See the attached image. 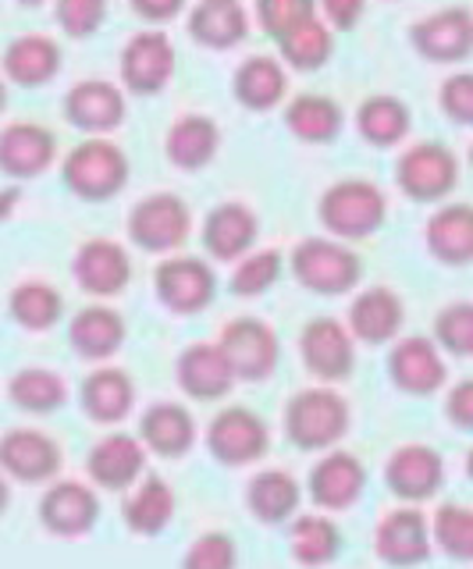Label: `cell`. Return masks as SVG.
<instances>
[{
	"label": "cell",
	"instance_id": "6da1fadb",
	"mask_svg": "<svg viewBox=\"0 0 473 569\" xmlns=\"http://www.w3.org/2000/svg\"><path fill=\"white\" fill-rule=\"evenodd\" d=\"M318 221L339 242H363L389 221V196L371 178H339L318 200Z\"/></svg>",
	"mask_w": 473,
	"mask_h": 569
},
{
	"label": "cell",
	"instance_id": "7a4b0ae2",
	"mask_svg": "<svg viewBox=\"0 0 473 569\" xmlns=\"http://www.w3.org/2000/svg\"><path fill=\"white\" fill-rule=\"evenodd\" d=\"M132 164L114 139H82L61 160L64 189L85 203H108L129 186Z\"/></svg>",
	"mask_w": 473,
	"mask_h": 569
},
{
	"label": "cell",
	"instance_id": "3957f363",
	"mask_svg": "<svg viewBox=\"0 0 473 569\" xmlns=\"http://www.w3.org/2000/svg\"><path fill=\"white\" fill-rule=\"evenodd\" d=\"M349 423H353L349 402L331 385H310L295 391L285 406V435L292 445H300L306 452H321L339 445L349 435Z\"/></svg>",
	"mask_w": 473,
	"mask_h": 569
},
{
	"label": "cell",
	"instance_id": "277c9868",
	"mask_svg": "<svg viewBox=\"0 0 473 569\" xmlns=\"http://www.w3.org/2000/svg\"><path fill=\"white\" fill-rule=\"evenodd\" d=\"M289 267L292 278L313 296H345L363 278V260L356 249L331 236H310L295 242Z\"/></svg>",
	"mask_w": 473,
	"mask_h": 569
},
{
	"label": "cell",
	"instance_id": "5b68a950",
	"mask_svg": "<svg viewBox=\"0 0 473 569\" xmlns=\"http://www.w3.org/2000/svg\"><path fill=\"white\" fill-rule=\"evenodd\" d=\"M395 186L413 203H442L460 186V157L445 142H410L395 160Z\"/></svg>",
	"mask_w": 473,
	"mask_h": 569
},
{
	"label": "cell",
	"instance_id": "8992f818",
	"mask_svg": "<svg viewBox=\"0 0 473 569\" xmlns=\"http://www.w3.org/2000/svg\"><path fill=\"white\" fill-rule=\"evenodd\" d=\"M179 71V50L164 29H139L132 32L118 53L121 89L132 97H157L171 86Z\"/></svg>",
	"mask_w": 473,
	"mask_h": 569
},
{
	"label": "cell",
	"instance_id": "52a82bcc",
	"mask_svg": "<svg viewBox=\"0 0 473 569\" xmlns=\"http://www.w3.org/2000/svg\"><path fill=\"white\" fill-rule=\"evenodd\" d=\"M129 239L143 253L171 257L192 236V210L182 196L174 192H150L129 210Z\"/></svg>",
	"mask_w": 473,
	"mask_h": 569
},
{
	"label": "cell",
	"instance_id": "ba28073f",
	"mask_svg": "<svg viewBox=\"0 0 473 569\" xmlns=\"http://www.w3.org/2000/svg\"><path fill=\"white\" fill-rule=\"evenodd\" d=\"M207 452L221 467H250L271 449V427L250 406H224L207 423Z\"/></svg>",
	"mask_w": 473,
	"mask_h": 569
},
{
	"label": "cell",
	"instance_id": "9c48e42d",
	"mask_svg": "<svg viewBox=\"0 0 473 569\" xmlns=\"http://www.w3.org/2000/svg\"><path fill=\"white\" fill-rule=\"evenodd\" d=\"M410 47L427 64H460L473 53V11L445 4L410 26Z\"/></svg>",
	"mask_w": 473,
	"mask_h": 569
},
{
	"label": "cell",
	"instance_id": "30bf717a",
	"mask_svg": "<svg viewBox=\"0 0 473 569\" xmlns=\"http://www.w3.org/2000/svg\"><path fill=\"white\" fill-rule=\"evenodd\" d=\"M64 121L79 129L85 139H111L129 118L125 89L108 79H82L61 100Z\"/></svg>",
	"mask_w": 473,
	"mask_h": 569
},
{
	"label": "cell",
	"instance_id": "8fae6325",
	"mask_svg": "<svg viewBox=\"0 0 473 569\" xmlns=\"http://www.w3.org/2000/svg\"><path fill=\"white\" fill-rule=\"evenodd\" d=\"M218 346L224 352L228 367H232L235 381H264L274 373L278 360H282L278 331L256 317L228 320V325L221 328Z\"/></svg>",
	"mask_w": 473,
	"mask_h": 569
},
{
	"label": "cell",
	"instance_id": "7c38bea8",
	"mask_svg": "<svg viewBox=\"0 0 473 569\" xmlns=\"http://www.w3.org/2000/svg\"><path fill=\"white\" fill-rule=\"evenodd\" d=\"M300 356L310 378L339 385L356 370V338L335 317H313L300 335Z\"/></svg>",
	"mask_w": 473,
	"mask_h": 569
},
{
	"label": "cell",
	"instance_id": "4fadbf2b",
	"mask_svg": "<svg viewBox=\"0 0 473 569\" xmlns=\"http://www.w3.org/2000/svg\"><path fill=\"white\" fill-rule=\"evenodd\" d=\"M157 299L164 302L171 313L192 317L203 313L218 296V274L214 267L200 257H168L153 274Z\"/></svg>",
	"mask_w": 473,
	"mask_h": 569
},
{
	"label": "cell",
	"instance_id": "5bb4252c",
	"mask_svg": "<svg viewBox=\"0 0 473 569\" xmlns=\"http://www.w3.org/2000/svg\"><path fill=\"white\" fill-rule=\"evenodd\" d=\"M58 160V136L40 121H8L0 129V174L11 178L14 186L40 178L54 168Z\"/></svg>",
	"mask_w": 473,
	"mask_h": 569
},
{
	"label": "cell",
	"instance_id": "9a60e30c",
	"mask_svg": "<svg viewBox=\"0 0 473 569\" xmlns=\"http://www.w3.org/2000/svg\"><path fill=\"white\" fill-rule=\"evenodd\" d=\"M76 284L93 299H114L129 289L132 281V257L118 239L97 236L85 239L72 257Z\"/></svg>",
	"mask_w": 473,
	"mask_h": 569
},
{
	"label": "cell",
	"instance_id": "2e32d148",
	"mask_svg": "<svg viewBox=\"0 0 473 569\" xmlns=\"http://www.w3.org/2000/svg\"><path fill=\"white\" fill-rule=\"evenodd\" d=\"M61 445L40 427H11L0 435V470L22 485H47L61 473Z\"/></svg>",
	"mask_w": 473,
	"mask_h": 569
},
{
	"label": "cell",
	"instance_id": "e0dca14e",
	"mask_svg": "<svg viewBox=\"0 0 473 569\" xmlns=\"http://www.w3.org/2000/svg\"><path fill=\"white\" fill-rule=\"evenodd\" d=\"M374 551L378 559L399 569L420 566L434 551L431 520L416 506H399L392 512H384L381 523L374 527Z\"/></svg>",
	"mask_w": 473,
	"mask_h": 569
},
{
	"label": "cell",
	"instance_id": "ac0fdd59",
	"mask_svg": "<svg viewBox=\"0 0 473 569\" xmlns=\"http://www.w3.org/2000/svg\"><path fill=\"white\" fill-rule=\"evenodd\" d=\"M61 64L64 50L50 32H22L0 53V76L8 79V86L22 89L50 86L61 76Z\"/></svg>",
	"mask_w": 473,
	"mask_h": 569
},
{
	"label": "cell",
	"instance_id": "d6986e66",
	"mask_svg": "<svg viewBox=\"0 0 473 569\" xmlns=\"http://www.w3.org/2000/svg\"><path fill=\"white\" fill-rule=\"evenodd\" d=\"M445 480V459L431 445H399V449L384 462V485L402 502H427V498L442 488Z\"/></svg>",
	"mask_w": 473,
	"mask_h": 569
},
{
	"label": "cell",
	"instance_id": "ffe728a7",
	"mask_svg": "<svg viewBox=\"0 0 473 569\" xmlns=\"http://www.w3.org/2000/svg\"><path fill=\"white\" fill-rule=\"evenodd\" d=\"M203 249L221 263H239L260 239V218L250 203L242 200H224L203 218L200 228Z\"/></svg>",
	"mask_w": 473,
	"mask_h": 569
},
{
	"label": "cell",
	"instance_id": "44dd1931",
	"mask_svg": "<svg viewBox=\"0 0 473 569\" xmlns=\"http://www.w3.org/2000/svg\"><path fill=\"white\" fill-rule=\"evenodd\" d=\"M389 378L399 391H406V396H434V391L445 385L449 367L434 338L410 335V338H399L389 352Z\"/></svg>",
	"mask_w": 473,
	"mask_h": 569
},
{
	"label": "cell",
	"instance_id": "7402d4cb",
	"mask_svg": "<svg viewBox=\"0 0 473 569\" xmlns=\"http://www.w3.org/2000/svg\"><path fill=\"white\" fill-rule=\"evenodd\" d=\"M85 473L103 491H132L147 477V445L135 435H108L85 456Z\"/></svg>",
	"mask_w": 473,
	"mask_h": 569
},
{
	"label": "cell",
	"instance_id": "603a6c76",
	"mask_svg": "<svg viewBox=\"0 0 473 569\" xmlns=\"http://www.w3.org/2000/svg\"><path fill=\"white\" fill-rule=\"evenodd\" d=\"M100 520V498L82 480H54L40 498V523L54 538H85Z\"/></svg>",
	"mask_w": 473,
	"mask_h": 569
},
{
	"label": "cell",
	"instance_id": "cb8c5ba5",
	"mask_svg": "<svg viewBox=\"0 0 473 569\" xmlns=\"http://www.w3.org/2000/svg\"><path fill=\"white\" fill-rule=\"evenodd\" d=\"M406 325V302L389 284H374V289H363L353 307H349L345 328L353 331L356 342L363 346H389L399 342V331Z\"/></svg>",
	"mask_w": 473,
	"mask_h": 569
},
{
	"label": "cell",
	"instance_id": "d4e9b609",
	"mask_svg": "<svg viewBox=\"0 0 473 569\" xmlns=\"http://www.w3.org/2000/svg\"><path fill=\"white\" fill-rule=\"evenodd\" d=\"M174 381L197 402H218L235 388V373L228 367L218 342H192L174 360Z\"/></svg>",
	"mask_w": 473,
	"mask_h": 569
},
{
	"label": "cell",
	"instance_id": "484cf974",
	"mask_svg": "<svg viewBox=\"0 0 473 569\" xmlns=\"http://www.w3.org/2000/svg\"><path fill=\"white\" fill-rule=\"evenodd\" d=\"M366 491V467L353 452H328L318 467L310 470V498L324 512H342L356 506Z\"/></svg>",
	"mask_w": 473,
	"mask_h": 569
},
{
	"label": "cell",
	"instance_id": "4316f807",
	"mask_svg": "<svg viewBox=\"0 0 473 569\" xmlns=\"http://www.w3.org/2000/svg\"><path fill=\"white\" fill-rule=\"evenodd\" d=\"M232 97L253 114H268L289 100V68L271 53H253L232 71Z\"/></svg>",
	"mask_w": 473,
	"mask_h": 569
},
{
	"label": "cell",
	"instance_id": "83f0119b",
	"mask_svg": "<svg viewBox=\"0 0 473 569\" xmlns=\"http://www.w3.org/2000/svg\"><path fill=\"white\" fill-rule=\"evenodd\" d=\"M282 121L295 139L306 142V147H328V142H335L342 136L345 111L335 97L306 89V93H295L285 100Z\"/></svg>",
	"mask_w": 473,
	"mask_h": 569
},
{
	"label": "cell",
	"instance_id": "f1b7e54d",
	"mask_svg": "<svg viewBox=\"0 0 473 569\" xmlns=\"http://www.w3.org/2000/svg\"><path fill=\"white\" fill-rule=\"evenodd\" d=\"M221 150V124L200 111L179 114L164 132V157L179 171H203Z\"/></svg>",
	"mask_w": 473,
	"mask_h": 569
},
{
	"label": "cell",
	"instance_id": "f546056e",
	"mask_svg": "<svg viewBox=\"0 0 473 569\" xmlns=\"http://www.w3.org/2000/svg\"><path fill=\"white\" fill-rule=\"evenodd\" d=\"M253 14L242 4H224V0H197L185 14V29L192 43L207 50H235L246 43Z\"/></svg>",
	"mask_w": 473,
	"mask_h": 569
},
{
	"label": "cell",
	"instance_id": "4dcf8cb0",
	"mask_svg": "<svg viewBox=\"0 0 473 569\" xmlns=\"http://www.w3.org/2000/svg\"><path fill=\"white\" fill-rule=\"evenodd\" d=\"M427 253L445 267L473 263V203H442L424 224Z\"/></svg>",
	"mask_w": 473,
	"mask_h": 569
},
{
	"label": "cell",
	"instance_id": "1f68e13d",
	"mask_svg": "<svg viewBox=\"0 0 473 569\" xmlns=\"http://www.w3.org/2000/svg\"><path fill=\"white\" fill-rule=\"evenodd\" d=\"M410 129H413V111L395 93H371L356 107V132L374 150L402 147L410 139Z\"/></svg>",
	"mask_w": 473,
	"mask_h": 569
},
{
	"label": "cell",
	"instance_id": "d6a6232c",
	"mask_svg": "<svg viewBox=\"0 0 473 569\" xmlns=\"http://www.w3.org/2000/svg\"><path fill=\"white\" fill-rule=\"evenodd\" d=\"M139 441L161 459H179L197 445V420L179 402H157L139 420Z\"/></svg>",
	"mask_w": 473,
	"mask_h": 569
},
{
	"label": "cell",
	"instance_id": "836d02e7",
	"mask_svg": "<svg viewBox=\"0 0 473 569\" xmlns=\"http://www.w3.org/2000/svg\"><path fill=\"white\" fill-rule=\"evenodd\" d=\"M82 413L97 423H121L135 406V385L121 367H97L79 391Z\"/></svg>",
	"mask_w": 473,
	"mask_h": 569
},
{
	"label": "cell",
	"instance_id": "e575fe53",
	"mask_svg": "<svg viewBox=\"0 0 473 569\" xmlns=\"http://www.w3.org/2000/svg\"><path fill=\"white\" fill-rule=\"evenodd\" d=\"M68 338H72V349L82 360H111L125 346V320L108 302H93V307H82L76 313Z\"/></svg>",
	"mask_w": 473,
	"mask_h": 569
},
{
	"label": "cell",
	"instance_id": "d590c367",
	"mask_svg": "<svg viewBox=\"0 0 473 569\" xmlns=\"http://www.w3.org/2000/svg\"><path fill=\"white\" fill-rule=\"evenodd\" d=\"M303 502V488L295 473L282 470V467H268L253 473V480L246 485V506L256 516L260 523H285L295 516Z\"/></svg>",
	"mask_w": 473,
	"mask_h": 569
},
{
	"label": "cell",
	"instance_id": "8d00e7d4",
	"mask_svg": "<svg viewBox=\"0 0 473 569\" xmlns=\"http://www.w3.org/2000/svg\"><path fill=\"white\" fill-rule=\"evenodd\" d=\"M121 516H125V527L139 538H153L161 533L171 520H174V491L164 477L147 473L139 485L129 491L125 506H121Z\"/></svg>",
	"mask_w": 473,
	"mask_h": 569
},
{
	"label": "cell",
	"instance_id": "74e56055",
	"mask_svg": "<svg viewBox=\"0 0 473 569\" xmlns=\"http://www.w3.org/2000/svg\"><path fill=\"white\" fill-rule=\"evenodd\" d=\"M274 47H278V61L289 71L310 76V71H321L331 61V53H335V29L318 14L310 22L289 29L285 36H278Z\"/></svg>",
	"mask_w": 473,
	"mask_h": 569
},
{
	"label": "cell",
	"instance_id": "f35d334b",
	"mask_svg": "<svg viewBox=\"0 0 473 569\" xmlns=\"http://www.w3.org/2000/svg\"><path fill=\"white\" fill-rule=\"evenodd\" d=\"M8 399L22 409V413H58L68 402V385L58 370L50 367H22L14 378L8 381Z\"/></svg>",
	"mask_w": 473,
	"mask_h": 569
},
{
	"label": "cell",
	"instance_id": "ab89813d",
	"mask_svg": "<svg viewBox=\"0 0 473 569\" xmlns=\"http://www.w3.org/2000/svg\"><path fill=\"white\" fill-rule=\"evenodd\" d=\"M8 310L26 331H50L64 313V299L50 281L43 278H26L11 289Z\"/></svg>",
	"mask_w": 473,
	"mask_h": 569
},
{
	"label": "cell",
	"instance_id": "60d3db41",
	"mask_svg": "<svg viewBox=\"0 0 473 569\" xmlns=\"http://www.w3.org/2000/svg\"><path fill=\"white\" fill-rule=\"evenodd\" d=\"M289 545H292V559L300 566H328L331 559L339 556L342 548V530L335 520H328V516H300V520L292 523V533H289Z\"/></svg>",
	"mask_w": 473,
	"mask_h": 569
},
{
	"label": "cell",
	"instance_id": "b9f144b4",
	"mask_svg": "<svg viewBox=\"0 0 473 569\" xmlns=\"http://www.w3.org/2000/svg\"><path fill=\"white\" fill-rule=\"evenodd\" d=\"M431 538L455 562H473V506L445 502L431 520Z\"/></svg>",
	"mask_w": 473,
	"mask_h": 569
},
{
	"label": "cell",
	"instance_id": "7bdbcfd3",
	"mask_svg": "<svg viewBox=\"0 0 473 569\" xmlns=\"http://www.w3.org/2000/svg\"><path fill=\"white\" fill-rule=\"evenodd\" d=\"M282 267H285V257L278 253V249H253V253H246L235 263L232 278H228V289L242 299L264 296L271 284L282 278Z\"/></svg>",
	"mask_w": 473,
	"mask_h": 569
},
{
	"label": "cell",
	"instance_id": "ee69618b",
	"mask_svg": "<svg viewBox=\"0 0 473 569\" xmlns=\"http://www.w3.org/2000/svg\"><path fill=\"white\" fill-rule=\"evenodd\" d=\"M54 4V22L68 40H90L103 29L111 11V0H50Z\"/></svg>",
	"mask_w": 473,
	"mask_h": 569
},
{
	"label": "cell",
	"instance_id": "f6af8a7d",
	"mask_svg": "<svg viewBox=\"0 0 473 569\" xmlns=\"http://www.w3.org/2000/svg\"><path fill=\"white\" fill-rule=\"evenodd\" d=\"M434 342L452 356H473V299L449 302L434 317Z\"/></svg>",
	"mask_w": 473,
	"mask_h": 569
},
{
	"label": "cell",
	"instance_id": "bcb514c9",
	"mask_svg": "<svg viewBox=\"0 0 473 569\" xmlns=\"http://www.w3.org/2000/svg\"><path fill=\"white\" fill-rule=\"evenodd\" d=\"M310 18H318V0H253V22L264 29L271 40L310 22Z\"/></svg>",
	"mask_w": 473,
	"mask_h": 569
},
{
	"label": "cell",
	"instance_id": "7dc6e473",
	"mask_svg": "<svg viewBox=\"0 0 473 569\" xmlns=\"http://www.w3.org/2000/svg\"><path fill=\"white\" fill-rule=\"evenodd\" d=\"M239 566V548L224 530H207L189 545L182 569H235Z\"/></svg>",
	"mask_w": 473,
	"mask_h": 569
},
{
	"label": "cell",
	"instance_id": "c3c4849f",
	"mask_svg": "<svg viewBox=\"0 0 473 569\" xmlns=\"http://www.w3.org/2000/svg\"><path fill=\"white\" fill-rule=\"evenodd\" d=\"M437 103L449 121L463 124V129H473V71H452V76L437 89Z\"/></svg>",
	"mask_w": 473,
	"mask_h": 569
},
{
	"label": "cell",
	"instance_id": "681fc988",
	"mask_svg": "<svg viewBox=\"0 0 473 569\" xmlns=\"http://www.w3.org/2000/svg\"><path fill=\"white\" fill-rule=\"evenodd\" d=\"M318 14L335 32H349L363 22L366 14V0H318Z\"/></svg>",
	"mask_w": 473,
	"mask_h": 569
},
{
	"label": "cell",
	"instance_id": "f907efd6",
	"mask_svg": "<svg viewBox=\"0 0 473 569\" xmlns=\"http://www.w3.org/2000/svg\"><path fill=\"white\" fill-rule=\"evenodd\" d=\"M445 413L460 431H473V378L452 385L449 399H445Z\"/></svg>",
	"mask_w": 473,
	"mask_h": 569
},
{
	"label": "cell",
	"instance_id": "816d5d0a",
	"mask_svg": "<svg viewBox=\"0 0 473 569\" xmlns=\"http://www.w3.org/2000/svg\"><path fill=\"white\" fill-rule=\"evenodd\" d=\"M129 4H132V11L143 18L150 29H157V26L174 22V18L185 11L189 0H129Z\"/></svg>",
	"mask_w": 473,
	"mask_h": 569
},
{
	"label": "cell",
	"instance_id": "f5cc1de1",
	"mask_svg": "<svg viewBox=\"0 0 473 569\" xmlns=\"http://www.w3.org/2000/svg\"><path fill=\"white\" fill-rule=\"evenodd\" d=\"M22 203V186H0V221H8Z\"/></svg>",
	"mask_w": 473,
	"mask_h": 569
},
{
	"label": "cell",
	"instance_id": "db71d44e",
	"mask_svg": "<svg viewBox=\"0 0 473 569\" xmlns=\"http://www.w3.org/2000/svg\"><path fill=\"white\" fill-rule=\"evenodd\" d=\"M8 506H11V485H8V473L0 470V516H4Z\"/></svg>",
	"mask_w": 473,
	"mask_h": 569
},
{
	"label": "cell",
	"instance_id": "11a10c76",
	"mask_svg": "<svg viewBox=\"0 0 473 569\" xmlns=\"http://www.w3.org/2000/svg\"><path fill=\"white\" fill-rule=\"evenodd\" d=\"M19 8H26V11H37V8H43V4H50V0H14Z\"/></svg>",
	"mask_w": 473,
	"mask_h": 569
},
{
	"label": "cell",
	"instance_id": "9f6ffc18",
	"mask_svg": "<svg viewBox=\"0 0 473 569\" xmlns=\"http://www.w3.org/2000/svg\"><path fill=\"white\" fill-rule=\"evenodd\" d=\"M4 107H8V79L0 76V114H4Z\"/></svg>",
	"mask_w": 473,
	"mask_h": 569
},
{
	"label": "cell",
	"instance_id": "6f0895ef",
	"mask_svg": "<svg viewBox=\"0 0 473 569\" xmlns=\"http://www.w3.org/2000/svg\"><path fill=\"white\" fill-rule=\"evenodd\" d=\"M466 473H470V480H473V445H470V452H466Z\"/></svg>",
	"mask_w": 473,
	"mask_h": 569
},
{
	"label": "cell",
	"instance_id": "680465c9",
	"mask_svg": "<svg viewBox=\"0 0 473 569\" xmlns=\"http://www.w3.org/2000/svg\"><path fill=\"white\" fill-rule=\"evenodd\" d=\"M470 168H473V142H470Z\"/></svg>",
	"mask_w": 473,
	"mask_h": 569
},
{
	"label": "cell",
	"instance_id": "91938a15",
	"mask_svg": "<svg viewBox=\"0 0 473 569\" xmlns=\"http://www.w3.org/2000/svg\"><path fill=\"white\" fill-rule=\"evenodd\" d=\"M224 4H242V0H224Z\"/></svg>",
	"mask_w": 473,
	"mask_h": 569
}]
</instances>
